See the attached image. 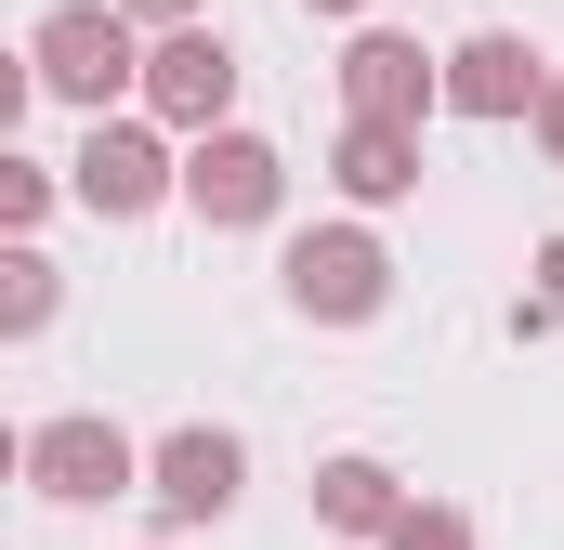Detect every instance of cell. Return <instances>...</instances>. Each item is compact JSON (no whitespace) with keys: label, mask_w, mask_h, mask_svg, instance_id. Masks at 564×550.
<instances>
[{"label":"cell","mask_w":564,"mask_h":550,"mask_svg":"<svg viewBox=\"0 0 564 550\" xmlns=\"http://www.w3.org/2000/svg\"><path fill=\"white\" fill-rule=\"evenodd\" d=\"M341 106H355V119L421 132L433 106H446V53H421L408 26H355V53H341Z\"/></svg>","instance_id":"ba28073f"},{"label":"cell","mask_w":564,"mask_h":550,"mask_svg":"<svg viewBox=\"0 0 564 550\" xmlns=\"http://www.w3.org/2000/svg\"><path fill=\"white\" fill-rule=\"evenodd\" d=\"M421 498L394 485V459H368V446H341V459H315V525L328 538H394Z\"/></svg>","instance_id":"30bf717a"},{"label":"cell","mask_w":564,"mask_h":550,"mask_svg":"<svg viewBox=\"0 0 564 550\" xmlns=\"http://www.w3.org/2000/svg\"><path fill=\"white\" fill-rule=\"evenodd\" d=\"M66 197L93 223H144L158 197H184V157L158 144V119H93V144L66 157Z\"/></svg>","instance_id":"3957f363"},{"label":"cell","mask_w":564,"mask_h":550,"mask_svg":"<svg viewBox=\"0 0 564 550\" xmlns=\"http://www.w3.org/2000/svg\"><path fill=\"white\" fill-rule=\"evenodd\" d=\"M40 210H53V170H40V157H0V223H13V237H26V223H40Z\"/></svg>","instance_id":"5bb4252c"},{"label":"cell","mask_w":564,"mask_h":550,"mask_svg":"<svg viewBox=\"0 0 564 550\" xmlns=\"http://www.w3.org/2000/svg\"><path fill=\"white\" fill-rule=\"evenodd\" d=\"M539 315L564 328V237H539Z\"/></svg>","instance_id":"2e32d148"},{"label":"cell","mask_w":564,"mask_h":550,"mask_svg":"<svg viewBox=\"0 0 564 550\" xmlns=\"http://www.w3.org/2000/svg\"><path fill=\"white\" fill-rule=\"evenodd\" d=\"M446 106H459V119H539V106H552V66H539V40H512V26H473V40L446 53Z\"/></svg>","instance_id":"9c48e42d"},{"label":"cell","mask_w":564,"mask_h":550,"mask_svg":"<svg viewBox=\"0 0 564 550\" xmlns=\"http://www.w3.org/2000/svg\"><path fill=\"white\" fill-rule=\"evenodd\" d=\"M381 550H473V512H446V498H421V512H408V525H394Z\"/></svg>","instance_id":"4fadbf2b"},{"label":"cell","mask_w":564,"mask_h":550,"mask_svg":"<svg viewBox=\"0 0 564 550\" xmlns=\"http://www.w3.org/2000/svg\"><path fill=\"white\" fill-rule=\"evenodd\" d=\"M26 485H40V498H53V512H93V498H132L144 485V446L132 432H119V419H40V432H26Z\"/></svg>","instance_id":"5b68a950"},{"label":"cell","mask_w":564,"mask_h":550,"mask_svg":"<svg viewBox=\"0 0 564 550\" xmlns=\"http://www.w3.org/2000/svg\"><path fill=\"white\" fill-rule=\"evenodd\" d=\"M539 157L564 170V79H552V106H539Z\"/></svg>","instance_id":"e0dca14e"},{"label":"cell","mask_w":564,"mask_h":550,"mask_svg":"<svg viewBox=\"0 0 564 550\" xmlns=\"http://www.w3.org/2000/svg\"><path fill=\"white\" fill-rule=\"evenodd\" d=\"M289 315H315V328H368L381 301H394V250L368 237V223H315V237H289Z\"/></svg>","instance_id":"7a4b0ae2"},{"label":"cell","mask_w":564,"mask_h":550,"mask_svg":"<svg viewBox=\"0 0 564 550\" xmlns=\"http://www.w3.org/2000/svg\"><path fill=\"white\" fill-rule=\"evenodd\" d=\"M276 197H289V157H276L263 132H210V144H184V210H197L210 237L276 223Z\"/></svg>","instance_id":"8992f818"},{"label":"cell","mask_w":564,"mask_h":550,"mask_svg":"<svg viewBox=\"0 0 564 550\" xmlns=\"http://www.w3.org/2000/svg\"><path fill=\"white\" fill-rule=\"evenodd\" d=\"M224 106H237V53H224V26H171V40H144V119H158V132L210 144V132H237Z\"/></svg>","instance_id":"277c9868"},{"label":"cell","mask_w":564,"mask_h":550,"mask_svg":"<svg viewBox=\"0 0 564 550\" xmlns=\"http://www.w3.org/2000/svg\"><path fill=\"white\" fill-rule=\"evenodd\" d=\"M53 301H66V288H53V263L13 237V263H0V328H13V341H40V328H53Z\"/></svg>","instance_id":"7c38bea8"},{"label":"cell","mask_w":564,"mask_h":550,"mask_svg":"<svg viewBox=\"0 0 564 550\" xmlns=\"http://www.w3.org/2000/svg\"><path fill=\"white\" fill-rule=\"evenodd\" d=\"M119 13H132V26H158V40H171V26H197L210 0H119Z\"/></svg>","instance_id":"9a60e30c"},{"label":"cell","mask_w":564,"mask_h":550,"mask_svg":"<svg viewBox=\"0 0 564 550\" xmlns=\"http://www.w3.org/2000/svg\"><path fill=\"white\" fill-rule=\"evenodd\" d=\"M302 13H368V0H302Z\"/></svg>","instance_id":"ac0fdd59"},{"label":"cell","mask_w":564,"mask_h":550,"mask_svg":"<svg viewBox=\"0 0 564 550\" xmlns=\"http://www.w3.org/2000/svg\"><path fill=\"white\" fill-rule=\"evenodd\" d=\"M26 79L106 119L119 92H144V26L119 0H66V13H40V40H26Z\"/></svg>","instance_id":"6da1fadb"},{"label":"cell","mask_w":564,"mask_h":550,"mask_svg":"<svg viewBox=\"0 0 564 550\" xmlns=\"http://www.w3.org/2000/svg\"><path fill=\"white\" fill-rule=\"evenodd\" d=\"M328 184H341L355 210L421 197V132H394V119H341V144H328Z\"/></svg>","instance_id":"8fae6325"},{"label":"cell","mask_w":564,"mask_h":550,"mask_svg":"<svg viewBox=\"0 0 564 550\" xmlns=\"http://www.w3.org/2000/svg\"><path fill=\"white\" fill-rule=\"evenodd\" d=\"M237 485H250V446H237L224 419H184V432H158V446H144V498H158L171 525H224V512H237Z\"/></svg>","instance_id":"52a82bcc"}]
</instances>
